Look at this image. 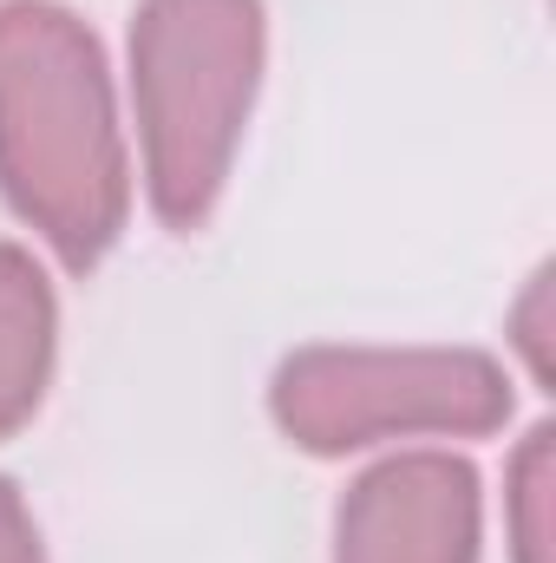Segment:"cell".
<instances>
[{"mask_svg":"<svg viewBox=\"0 0 556 563\" xmlns=\"http://www.w3.org/2000/svg\"><path fill=\"white\" fill-rule=\"evenodd\" d=\"M0 190L66 269H92L132 210L105 53L53 0H0Z\"/></svg>","mask_w":556,"mask_h":563,"instance_id":"1","label":"cell"},{"mask_svg":"<svg viewBox=\"0 0 556 563\" xmlns=\"http://www.w3.org/2000/svg\"><path fill=\"white\" fill-rule=\"evenodd\" d=\"M263 79V0H144L132 20V106L144 190L170 230H203Z\"/></svg>","mask_w":556,"mask_h":563,"instance_id":"2","label":"cell"},{"mask_svg":"<svg viewBox=\"0 0 556 563\" xmlns=\"http://www.w3.org/2000/svg\"><path fill=\"white\" fill-rule=\"evenodd\" d=\"M276 426L321 459L380 439H485L511 420V380L478 347H301L269 387Z\"/></svg>","mask_w":556,"mask_h":563,"instance_id":"3","label":"cell"},{"mask_svg":"<svg viewBox=\"0 0 556 563\" xmlns=\"http://www.w3.org/2000/svg\"><path fill=\"white\" fill-rule=\"evenodd\" d=\"M334 563H478V472L452 452L380 459L334 511Z\"/></svg>","mask_w":556,"mask_h":563,"instance_id":"4","label":"cell"},{"mask_svg":"<svg viewBox=\"0 0 556 563\" xmlns=\"http://www.w3.org/2000/svg\"><path fill=\"white\" fill-rule=\"evenodd\" d=\"M53 288L33 269L26 250L0 243V432H13L20 420H33L46 374H53Z\"/></svg>","mask_w":556,"mask_h":563,"instance_id":"5","label":"cell"},{"mask_svg":"<svg viewBox=\"0 0 556 563\" xmlns=\"http://www.w3.org/2000/svg\"><path fill=\"white\" fill-rule=\"evenodd\" d=\"M511 558L556 563V432L537 426L511 459Z\"/></svg>","mask_w":556,"mask_h":563,"instance_id":"6","label":"cell"},{"mask_svg":"<svg viewBox=\"0 0 556 563\" xmlns=\"http://www.w3.org/2000/svg\"><path fill=\"white\" fill-rule=\"evenodd\" d=\"M544 308H551V269H537L524 308H518V347L531 354V374H537V380H551V334H544L551 321H544Z\"/></svg>","mask_w":556,"mask_h":563,"instance_id":"7","label":"cell"},{"mask_svg":"<svg viewBox=\"0 0 556 563\" xmlns=\"http://www.w3.org/2000/svg\"><path fill=\"white\" fill-rule=\"evenodd\" d=\"M0 563H46L40 558V531H33V518H26V505H20V492L0 478Z\"/></svg>","mask_w":556,"mask_h":563,"instance_id":"8","label":"cell"}]
</instances>
